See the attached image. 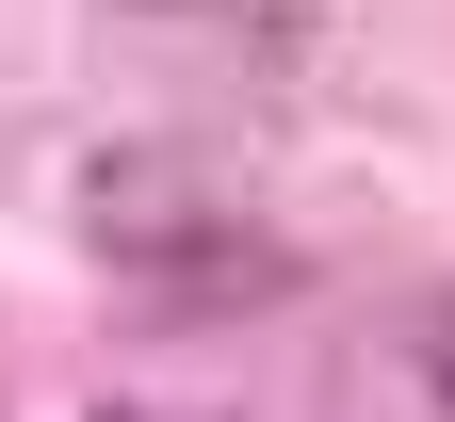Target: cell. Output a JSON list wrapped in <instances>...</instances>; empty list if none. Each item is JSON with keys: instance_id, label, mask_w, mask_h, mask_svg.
<instances>
[{"instance_id": "3957f363", "label": "cell", "mask_w": 455, "mask_h": 422, "mask_svg": "<svg viewBox=\"0 0 455 422\" xmlns=\"http://www.w3.org/2000/svg\"><path fill=\"white\" fill-rule=\"evenodd\" d=\"M147 17H196V33H293L309 0H147Z\"/></svg>"}, {"instance_id": "7a4b0ae2", "label": "cell", "mask_w": 455, "mask_h": 422, "mask_svg": "<svg viewBox=\"0 0 455 422\" xmlns=\"http://www.w3.org/2000/svg\"><path fill=\"white\" fill-rule=\"evenodd\" d=\"M407 374H423V406H439V422H455V292H439V309H423V325H407Z\"/></svg>"}, {"instance_id": "6da1fadb", "label": "cell", "mask_w": 455, "mask_h": 422, "mask_svg": "<svg viewBox=\"0 0 455 422\" xmlns=\"http://www.w3.org/2000/svg\"><path fill=\"white\" fill-rule=\"evenodd\" d=\"M82 227H98V244L131 260V276H163L180 309L276 292V244H260V227H228V211H196V195H180L163 163H98V179H82Z\"/></svg>"}]
</instances>
